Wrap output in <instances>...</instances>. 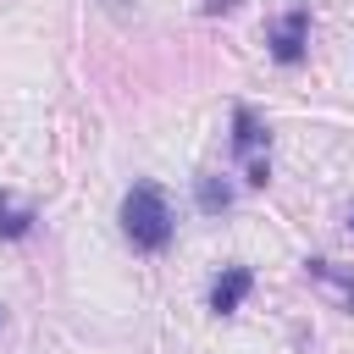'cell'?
I'll list each match as a JSON object with an SVG mask.
<instances>
[{
  "label": "cell",
  "mask_w": 354,
  "mask_h": 354,
  "mask_svg": "<svg viewBox=\"0 0 354 354\" xmlns=\"http://www.w3.org/2000/svg\"><path fill=\"white\" fill-rule=\"evenodd\" d=\"M33 232V210L17 194H0V238H28Z\"/></svg>",
  "instance_id": "cell-4"
},
{
  "label": "cell",
  "mask_w": 354,
  "mask_h": 354,
  "mask_svg": "<svg viewBox=\"0 0 354 354\" xmlns=\"http://www.w3.org/2000/svg\"><path fill=\"white\" fill-rule=\"evenodd\" d=\"M249 288H254V271L249 266H221V277L210 282V310L216 315H232L249 299Z\"/></svg>",
  "instance_id": "cell-3"
},
{
  "label": "cell",
  "mask_w": 354,
  "mask_h": 354,
  "mask_svg": "<svg viewBox=\"0 0 354 354\" xmlns=\"http://www.w3.org/2000/svg\"><path fill=\"white\" fill-rule=\"evenodd\" d=\"M199 210L205 216H221V210H232V183H221V177H199Z\"/></svg>",
  "instance_id": "cell-6"
},
{
  "label": "cell",
  "mask_w": 354,
  "mask_h": 354,
  "mask_svg": "<svg viewBox=\"0 0 354 354\" xmlns=\"http://www.w3.org/2000/svg\"><path fill=\"white\" fill-rule=\"evenodd\" d=\"M260 144H266V127L254 122V111L238 105V111H232V149H238V155H254Z\"/></svg>",
  "instance_id": "cell-5"
},
{
  "label": "cell",
  "mask_w": 354,
  "mask_h": 354,
  "mask_svg": "<svg viewBox=\"0 0 354 354\" xmlns=\"http://www.w3.org/2000/svg\"><path fill=\"white\" fill-rule=\"evenodd\" d=\"M348 227H354V221H348Z\"/></svg>",
  "instance_id": "cell-8"
},
{
  "label": "cell",
  "mask_w": 354,
  "mask_h": 354,
  "mask_svg": "<svg viewBox=\"0 0 354 354\" xmlns=\"http://www.w3.org/2000/svg\"><path fill=\"white\" fill-rule=\"evenodd\" d=\"M266 44H271V55H277L282 66H299V61H304V44H310V11H304V6H293V11L271 28V39H266Z\"/></svg>",
  "instance_id": "cell-2"
},
{
  "label": "cell",
  "mask_w": 354,
  "mask_h": 354,
  "mask_svg": "<svg viewBox=\"0 0 354 354\" xmlns=\"http://www.w3.org/2000/svg\"><path fill=\"white\" fill-rule=\"evenodd\" d=\"M122 232H127V243L144 249V254H160V249L171 243L177 221H171V205H166V194H160L155 183H133V188L122 194Z\"/></svg>",
  "instance_id": "cell-1"
},
{
  "label": "cell",
  "mask_w": 354,
  "mask_h": 354,
  "mask_svg": "<svg viewBox=\"0 0 354 354\" xmlns=\"http://www.w3.org/2000/svg\"><path fill=\"white\" fill-rule=\"evenodd\" d=\"M304 271H310V277H315V282H332V288H337V293H343V304H348V310H354V277H343V271H337V266H332V260H304Z\"/></svg>",
  "instance_id": "cell-7"
}]
</instances>
